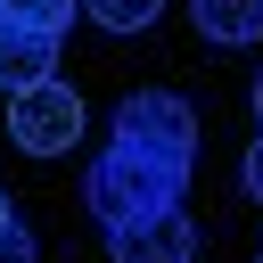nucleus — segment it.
Returning a JSON list of instances; mask_svg holds the SVG:
<instances>
[{
  "label": "nucleus",
  "mask_w": 263,
  "mask_h": 263,
  "mask_svg": "<svg viewBox=\"0 0 263 263\" xmlns=\"http://www.w3.org/2000/svg\"><path fill=\"white\" fill-rule=\"evenodd\" d=\"M181 181H189V173H173V164H156V156L107 140V156H99L90 181H82V205L99 214V230H123V222H140V214L181 205Z\"/></svg>",
  "instance_id": "nucleus-1"
},
{
  "label": "nucleus",
  "mask_w": 263,
  "mask_h": 263,
  "mask_svg": "<svg viewBox=\"0 0 263 263\" xmlns=\"http://www.w3.org/2000/svg\"><path fill=\"white\" fill-rule=\"evenodd\" d=\"M115 148H140V156L189 173V164H197V115H189V99H173V90H132V99L115 107Z\"/></svg>",
  "instance_id": "nucleus-2"
},
{
  "label": "nucleus",
  "mask_w": 263,
  "mask_h": 263,
  "mask_svg": "<svg viewBox=\"0 0 263 263\" xmlns=\"http://www.w3.org/2000/svg\"><path fill=\"white\" fill-rule=\"evenodd\" d=\"M74 132H82V90H74V82L41 74V82L8 90V140H16L25 156H66Z\"/></svg>",
  "instance_id": "nucleus-3"
},
{
  "label": "nucleus",
  "mask_w": 263,
  "mask_h": 263,
  "mask_svg": "<svg viewBox=\"0 0 263 263\" xmlns=\"http://www.w3.org/2000/svg\"><path fill=\"white\" fill-rule=\"evenodd\" d=\"M107 255H115V263H197V222H189L181 205L140 214V222H123V230H107Z\"/></svg>",
  "instance_id": "nucleus-4"
},
{
  "label": "nucleus",
  "mask_w": 263,
  "mask_h": 263,
  "mask_svg": "<svg viewBox=\"0 0 263 263\" xmlns=\"http://www.w3.org/2000/svg\"><path fill=\"white\" fill-rule=\"evenodd\" d=\"M49 66H58V41H49V33H25V25L0 16V82L25 90V82H41Z\"/></svg>",
  "instance_id": "nucleus-5"
},
{
  "label": "nucleus",
  "mask_w": 263,
  "mask_h": 263,
  "mask_svg": "<svg viewBox=\"0 0 263 263\" xmlns=\"http://www.w3.org/2000/svg\"><path fill=\"white\" fill-rule=\"evenodd\" d=\"M189 16H197V33L222 41V49L263 41V0H189Z\"/></svg>",
  "instance_id": "nucleus-6"
},
{
  "label": "nucleus",
  "mask_w": 263,
  "mask_h": 263,
  "mask_svg": "<svg viewBox=\"0 0 263 263\" xmlns=\"http://www.w3.org/2000/svg\"><path fill=\"white\" fill-rule=\"evenodd\" d=\"M74 8H82V0H0V16H8V25H25V33H49V41L74 25Z\"/></svg>",
  "instance_id": "nucleus-7"
},
{
  "label": "nucleus",
  "mask_w": 263,
  "mask_h": 263,
  "mask_svg": "<svg viewBox=\"0 0 263 263\" xmlns=\"http://www.w3.org/2000/svg\"><path fill=\"white\" fill-rule=\"evenodd\" d=\"M156 8H164V0H82V16H90V25H107V33H148V25H156Z\"/></svg>",
  "instance_id": "nucleus-8"
},
{
  "label": "nucleus",
  "mask_w": 263,
  "mask_h": 263,
  "mask_svg": "<svg viewBox=\"0 0 263 263\" xmlns=\"http://www.w3.org/2000/svg\"><path fill=\"white\" fill-rule=\"evenodd\" d=\"M0 263H33V230H25V222L0 230Z\"/></svg>",
  "instance_id": "nucleus-9"
},
{
  "label": "nucleus",
  "mask_w": 263,
  "mask_h": 263,
  "mask_svg": "<svg viewBox=\"0 0 263 263\" xmlns=\"http://www.w3.org/2000/svg\"><path fill=\"white\" fill-rule=\"evenodd\" d=\"M238 181H247V197H255V205H263V140H255V148H247V164H238Z\"/></svg>",
  "instance_id": "nucleus-10"
},
{
  "label": "nucleus",
  "mask_w": 263,
  "mask_h": 263,
  "mask_svg": "<svg viewBox=\"0 0 263 263\" xmlns=\"http://www.w3.org/2000/svg\"><path fill=\"white\" fill-rule=\"evenodd\" d=\"M8 222H16V214H8V189H0V230H8Z\"/></svg>",
  "instance_id": "nucleus-11"
},
{
  "label": "nucleus",
  "mask_w": 263,
  "mask_h": 263,
  "mask_svg": "<svg viewBox=\"0 0 263 263\" xmlns=\"http://www.w3.org/2000/svg\"><path fill=\"white\" fill-rule=\"evenodd\" d=\"M255 123H263V74H255Z\"/></svg>",
  "instance_id": "nucleus-12"
}]
</instances>
